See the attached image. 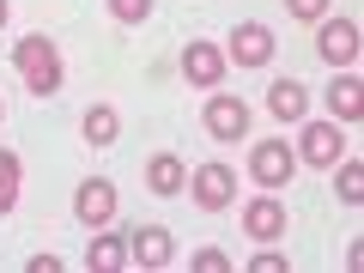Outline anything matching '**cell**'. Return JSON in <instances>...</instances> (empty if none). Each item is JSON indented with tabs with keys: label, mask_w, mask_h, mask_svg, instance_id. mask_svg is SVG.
Listing matches in <instances>:
<instances>
[{
	"label": "cell",
	"mask_w": 364,
	"mask_h": 273,
	"mask_svg": "<svg viewBox=\"0 0 364 273\" xmlns=\"http://www.w3.org/2000/svg\"><path fill=\"white\" fill-rule=\"evenodd\" d=\"M13 61H18V73H25V85L37 91V97H55V91H61V49H55L49 37H25L13 49Z\"/></svg>",
	"instance_id": "1"
},
{
	"label": "cell",
	"mask_w": 364,
	"mask_h": 273,
	"mask_svg": "<svg viewBox=\"0 0 364 273\" xmlns=\"http://www.w3.org/2000/svg\"><path fill=\"white\" fill-rule=\"evenodd\" d=\"M249 176H255L261 188H286L291 182V146L286 140H261L255 152H249Z\"/></svg>",
	"instance_id": "2"
},
{
	"label": "cell",
	"mask_w": 364,
	"mask_h": 273,
	"mask_svg": "<svg viewBox=\"0 0 364 273\" xmlns=\"http://www.w3.org/2000/svg\"><path fill=\"white\" fill-rule=\"evenodd\" d=\"M243 231L255 237V243H279V237H286V207H279L273 195H255L243 207Z\"/></svg>",
	"instance_id": "3"
},
{
	"label": "cell",
	"mask_w": 364,
	"mask_h": 273,
	"mask_svg": "<svg viewBox=\"0 0 364 273\" xmlns=\"http://www.w3.org/2000/svg\"><path fill=\"white\" fill-rule=\"evenodd\" d=\"M316 55L334 61V67H352L358 61V25H352V18H328L322 37H316Z\"/></svg>",
	"instance_id": "4"
},
{
	"label": "cell",
	"mask_w": 364,
	"mask_h": 273,
	"mask_svg": "<svg viewBox=\"0 0 364 273\" xmlns=\"http://www.w3.org/2000/svg\"><path fill=\"white\" fill-rule=\"evenodd\" d=\"M73 213H79V225H91V231H104V225L116 219V188H109L104 176H91L85 188H79V200H73Z\"/></svg>",
	"instance_id": "5"
},
{
	"label": "cell",
	"mask_w": 364,
	"mask_h": 273,
	"mask_svg": "<svg viewBox=\"0 0 364 273\" xmlns=\"http://www.w3.org/2000/svg\"><path fill=\"white\" fill-rule=\"evenodd\" d=\"M207 134L213 140H243L249 134V104L243 97H207Z\"/></svg>",
	"instance_id": "6"
},
{
	"label": "cell",
	"mask_w": 364,
	"mask_h": 273,
	"mask_svg": "<svg viewBox=\"0 0 364 273\" xmlns=\"http://www.w3.org/2000/svg\"><path fill=\"white\" fill-rule=\"evenodd\" d=\"M231 61H243V67H267V61H273V31L255 25V18H249V25H237V31H231Z\"/></svg>",
	"instance_id": "7"
},
{
	"label": "cell",
	"mask_w": 364,
	"mask_h": 273,
	"mask_svg": "<svg viewBox=\"0 0 364 273\" xmlns=\"http://www.w3.org/2000/svg\"><path fill=\"white\" fill-rule=\"evenodd\" d=\"M182 73H188V79H195V85H219V79H225V49H219V43H188V49H182Z\"/></svg>",
	"instance_id": "8"
},
{
	"label": "cell",
	"mask_w": 364,
	"mask_h": 273,
	"mask_svg": "<svg viewBox=\"0 0 364 273\" xmlns=\"http://www.w3.org/2000/svg\"><path fill=\"white\" fill-rule=\"evenodd\" d=\"M231 195H237V176L225 164H200L195 170V200L207 213H219V207H231Z\"/></svg>",
	"instance_id": "9"
},
{
	"label": "cell",
	"mask_w": 364,
	"mask_h": 273,
	"mask_svg": "<svg viewBox=\"0 0 364 273\" xmlns=\"http://www.w3.org/2000/svg\"><path fill=\"white\" fill-rule=\"evenodd\" d=\"M128 261L134 267H164L170 261V231L164 225H140V231L128 237Z\"/></svg>",
	"instance_id": "10"
},
{
	"label": "cell",
	"mask_w": 364,
	"mask_h": 273,
	"mask_svg": "<svg viewBox=\"0 0 364 273\" xmlns=\"http://www.w3.org/2000/svg\"><path fill=\"white\" fill-rule=\"evenodd\" d=\"M340 128L334 122H316V128H304V164H322V170H334L340 164Z\"/></svg>",
	"instance_id": "11"
},
{
	"label": "cell",
	"mask_w": 364,
	"mask_h": 273,
	"mask_svg": "<svg viewBox=\"0 0 364 273\" xmlns=\"http://www.w3.org/2000/svg\"><path fill=\"white\" fill-rule=\"evenodd\" d=\"M304 104H310V91L298 85V79H273V91H267V109L279 122H298L304 116Z\"/></svg>",
	"instance_id": "12"
},
{
	"label": "cell",
	"mask_w": 364,
	"mask_h": 273,
	"mask_svg": "<svg viewBox=\"0 0 364 273\" xmlns=\"http://www.w3.org/2000/svg\"><path fill=\"white\" fill-rule=\"evenodd\" d=\"M146 182H152V195H182V182H188V170H182V158L158 152L152 164H146Z\"/></svg>",
	"instance_id": "13"
},
{
	"label": "cell",
	"mask_w": 364,
	"mask_h": 273,
	"mask_svg": "<svg viewBox=\"0 0 364 273\" xmlns=\"http://www.w3.org/2000/svg\"><path fill=\"white\" fill-rule=\"evenodd\" d=\"M85 267H91V273H122V267H128V243L97 231V243L85 249Z\"/></svg>",
	"instance_id": "14"
},
{
	"label": "cell",
	"mask_w": 364,
	"mask_h": 273,
	"mask_svg": "<svg viewBox=\"0 0 364 273\" xmlns=\"http://www.w3.org/2000/svg\"><path fill=\"white\" fill-rule=\"evenodd\" d=\"M328 109H334V122H358L364 91H358V79H352V73H340L334 85H328Z\"/></svg>",
	"instance_id": "15"
},
{
	"label": "cell",
	"mask_w": 364,
	"mask_h": 273,
	"mask_svg": "<svg viewBox=\"0 0 364 273\" xmlns=\"http://www.w3.org/2000/svg\"><path fill=\"white\" fill-rule=\"evenodd\" d=\"M116 134H122V122H116V109H109V104L85 109V140H91V146H109Z\"/></svg>",
	"instance_id": "16"
},
{
	"label": "cell",
	"mask_w": 364,
	"mask_h": 273,
	"mask_svg": "<svg viewBox=\"0 0 364 273\" xmlns=\"http://www.w3.org/2000/svg\"><path fill=\"white\" fill-rule=\"evenodd\" d=\"M334 195H340V207H358V200H364V164H358V158H346V164H340Z\"/></svg>",
	"instance_id": "17"
},
{
	"label": "cell",
	"mask_w": 364,
	"mask_h": 273,
	"mask_svg": "<svg viewBox=\"0 0 364 273\" xmlns=\"http://www.w3.org/2000/svg\"><path fill=\"white\" fill-rule=\"evenodd\" d=\"M13 207H18V158L0 152V213H13Z\"/></svg>",
	"instance_id": "18"
},
{
	"label": "cell",
	"mask_w": 364,
	"mask_h": 273,
	"mask_svg": "<svg viewBox=\"0 0 364 273\" xmlns=\"http://www.w3.org/2000/svg\"><path fill=\"white\" fill-rule=\"evenodd\" d=\"M109 13H116L122 25H140V18L152 13V0H109Z\"/></svg>",
	"instance_id": "19"
},
{
	"label": "cell",
	"mask_w": 364,
	"mask_h": 273,
	"mask_svg": "<svg viewBox=\"0 0 364 273\" xmlns=\"http://www.w3.org/2000/svg\"><path fill=\"white\" fill-rule=\"evenodd\" d=\"M225 267H231V261H225L219 249H200V255H195V273H225Z\"/></svg>",
	"instance_id": "20"
},
{
	"label": "cell",
	"mask_w": 364,
	"mask_h": 273,
	"mask_svg": "<svg viewBox=\"0 0 364 273\" xmlns=\"http://www.w3.org/2000/svg\"><path fill=\"white\" fill-rule=\"evenodd\" d=\"M291 6V18H322L328 13V0H286Z\"/></svg>",
	"instance_id": "21"
},
{
	"label": "cell",
	"mask_w": 364,
	"mask_h": 273,
	"mask_svg": "<svg viewBox=\"0 0 364 273\" xmlns=\"http://www.w3.org/2000/svg\"><path fill=\"white\" fill-rule=\"evenodd\" d=\"M255 273H286V255H255Z\"/></svg>",
	"instance_id": "22"
},
{
	"label": "cell",
	"mask_w": 364,
	"mask_h": 273,
	"mask_svg": "<svg viewBox=\"0 0 364 273\" xmlns=\"http://www.w3.org/2000/svg\"><path fill=\"white\" fill-rule=\"evenodd\" d=\"M6 13H13V6H6V0H0V25H6Z\"/></svg>",
	"instance_id": "23"
},
{
	"label": "cell",
	"mask_w": 364,
	"mask_h": 273,
	"mask_svg": "<svg viewBox=\"0 0 364 273\" xmlns=\"http://www.w3.org/2000/svg\"><path fill=\"white\" fill-rule=\"evenodd\" d=\"M0 109H6V104H0Z\"/></svg>",
	"instance_id": "24"
}]
</instances>
